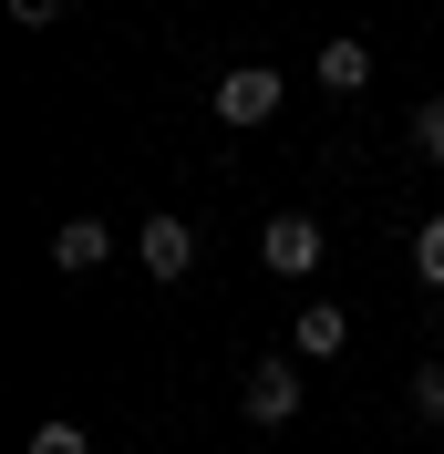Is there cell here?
I'll return each mask as SVG.
<instances>
[{
	"mask_svg": "<svg viewBox=\"0 0 444 454\" xmlns=\"http://www.w3.org/2000/svg\"><path fill=\"white\" fill-rule=\"evenodd\" d=\"M11 21H31V31H42V21H62V0H11Z\"/></svg>",
	"mask_w": 444,
	"mask_h": 454,
	"instance_id": "obj_12",
	"label": "cell"
},
{
	"mask_svg": "<svg viewBox=\"0 0 444 454\" xmlns=\"http://www.w3.org/2000/svg\"><path fill=\"white\" fill-rule=\"evenodd\" d=\"M104 258H114V227H104V217H62V227H52V269L83 279V269H104Z\"/></svg>",
	"mask_w": 444,
	"mask_h": 454,
	"instance_id": "obj_5",
	"label": "cell"
},
{
	"mask_svg": "<svg viewBox=\"0 0 444 454\" xmlns=\"http://www.w3.org/2000/svg\"><path fill=\"white\" fill-rule=\"evenodd\" d=\"M414 413H424V424H444V362H414Z\"/></svg>",
	"mask_w": 444,
	"mask_h": 454,
	"instance_id": "obj_9",
	"label": "cell"
},
{
	"mask_svg": "<svg viewBox=\"0 0 444 454\" xmlns=\"http://www.w3.org/2000/svg\"><path fill=\"white\" fill-rule=\"evenodd\" d=\"M249 424L258 434H279V424H300V362H249Z\"/></svg>",
	"mask_w": 444,
	"mask_h": 454,
	"instance_id": "obj_3",
	"label": "cell"
},
{
	"mask_svg": "<svg viewBox=\"0 0 444 454\" xmlns=\"http://www.w3.org/2000/svg\"><path fill=\"white\" fill-rule=\"evenodd\" d=\"M135 258H145V279H186V269H196V227L186 217H145Z\"/></svg>",
	"mask_w": 444,
	"mask_h": 454,
	"instance_id": "obj_4",
	"label": "cell"
},
{
	"mask_svg": "<svg viewBox=\"0 0 444 454\" xmlns=\"http://www.w3.org/2000/svg\"><path fill=\"white\" fill-rule=\"evenodd\" d=\"M279 93H289V83H279L269 62H238V73H218V114H227V135L269 124V114H279Z\"/></svg>",
	"mask_w": 444,
	"mask_h": 454,
	"instance_id": "obj_2",
	"label": "cell"
},
{
	"mask_svg": "<svg viewBox=\"0 0 444 454\" xmlns=\"http://www.w3.org/2000/svg\"><path fill=\"white\" fill-rule=\"evenodd\" d=\"M321 248H331V238H321V217H310V207H279V217L258 227V258H269L279 279H310V269H321Z\"/></svg>",
	"mask_w": 444,
	"mask_h": 454,
	"instance_id": "obj_1",
	"label": "cell"
},
{
	"mask_svg": "<svg viewBox=\"0 0 444 454\" xmlns=\"http://www.w3.org/2000/svg\"><path fill=\"white\" fill-rule=\"evenodd\" d=\"M341 340H352V320H341V310H331V300H310V310H300V320H289V351H300V362H331Z\"/></svg>",
	"mask_w": 444,
	"mask_h": 454,
	"instance_id": "obj_7",
	"label": "cell"
},
{
	"mask_svg": "<svg viewBox=\"0 0 444 454\" xmlns=\"http://www.w3.org/2000/svg\"><path fill=\"white\" fill-rule=\"evenodd\" d=\"M310 73H321V93H361V83H372V42H352V31H341V42H321V62H310Z\"/></svg>",
	"mask_w": 444,
	"mask_h": 454,
	"instance_id": "obj_6",
	"label": "cell"
},
{
	"mask_svg": "<svg viewBox=\"0 0 444 454\" xmlns=\"http://www.w3.org/2000/svg\"><path fill=\"white\" fill-rule=\"evenodd\" d=\"M414 279H434V289H444V217H424V227H414Z\"/></svg>",
	"mask_w": 444,
	"mask_h": 454,
	"instance_id": "obj_8",
	"label": "cell"
},
{
	"mask_svg": "<svg viewBox=\"0 0 444 454\" xmlns=\"http://www.w3.org/2000/svg\"><path fill=\"white\" fill-rule=\"evenodd\" d=\"M414 145H424V155L444 166V93H434V104H414Z\"/></svg>",
	"mask_w": 444,
	"mask_h": 454,
	"instance_id": "obj_11",
	"label": "cell"
},
{
	"mask_svg": "<svg viewBox=\"0 0 444 454\" xmlns=\"http://www.w3.org/2000/svg\"><path fill=\"white\" fill-rule=\"evenodd\" d=\"M21 454H93V434H83V424H42Z\"/></svg>",
	"mask_w": 444,
	"mask_h": 454,
	"instance_id": "obj_10",
	"label": "cell"
}]
</instances>
